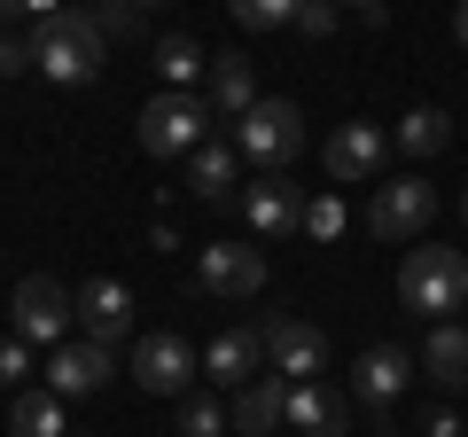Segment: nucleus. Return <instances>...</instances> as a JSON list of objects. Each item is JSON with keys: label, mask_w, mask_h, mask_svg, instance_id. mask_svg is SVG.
Listing matches in <instances>:
<instances>
[{"label": "nucleus", "mask_w": 468, "mask_h": 437, "mask_svg": "<svg viewBox=\"0 0 468 437\" xmlns=\"http://www.w3.org/2000/svg\"><path fill=\"white\" fill-rule=\"evenodd\" d=\"M24 375H32V344L8 328V336H0V390H24Z\"/></svg>", "instance_id": "bb28decb"}, {"label": "nucleus", "mask_w": 468, "mask_h": 437, "mask_svg": "<svg viewBox=\"0 0 468 437\" xmlns=\"http://www.w3.org/2000/svg\"><path fill=\"white\" fill-rule=\"evenodd\" d=\"M258 328H266V368H273V375L313 383V375L328 368V336H320L304 313H273V320H258Z\"/></svg>", "instance_id": "9d476101"}, {"label": "nucleus", "mask_w": 468, "mask_h": 437, "mask_svg": "<svg viewBox=\"0 0 468 437\" xmlns=\"http://www.w3.org/2000/svg\"><path fill=\"white\" fill-rule=\"evenodd\" d=\"M227 8H234V24H242V32H282V24H297L304 0H227Z\"/></svg>", "instance_id": "b1692460"}, {"label": "nucleus", "mask_w": 468, "mask_h": 437, "mask_svg": "<svg viewBox=\"0 0 468 437\" xmlns=\"http://www.w3.org/2000/svg\"><path fill=\"white\" fill-rule=\"evenodd\" d=\"M141 328V304H133V289L117 282V273H94V282H79V336H94V344H125Z\"/></svg>", "instance_id": "1a4fd4ad"}, {"label": "nucleus", "mask_w": 468, "mask_h": 437, "mask_svg": "<svg viewBox=\"0 0 468 437\" xmlns=\"http://www.w3.org/2000/svg\"><path fill=\"white\" fill-rule=\"evenodd\" d=\"M196 289H203V297H227V304L266 297V250H250V242H203Z\"/></svg>", "instance_id": "0eeeda50"}, {"label": "nucleus", "mask_w": 468, "mask_h": 437, "mask_svg": "<svg viewBox=\"0 0 468 437\" xmlns=\"http://www.w3.org/2000/svg\"><path fill=\"white\" fill-rule=\"evenodd\" d=\"M421 375L437 390H468V328L461 320H437L430 344H421Z\"/></svg>", "instance_id": "412c9836"}, {"label": "nucleus", "mask_w": 468, "mask_h": 437, "mask_svg": "<svg viewBox=\"0 0 468 437\" xmlns=\"http://www.w3.org/2000/svg\"><path fill=\"white\" fill-rule=\"evenodd\" d=\"M70 437H79V430H70Z\"/></svg>", "instance_id": "4c0bfd02"}, {"label": "nucleus", "mask_w": 468, "mask_h": 437, "mask_svg": "<svg viewBox=\"0 0 468 437\" xmlns=\"http://www.w3.org/2000/svg\"><path fill=\"white\" fill-rule=\"evenodd\" d=\"M344 227H351V218H344V196H335V187L304 196V235H313V242H335Z\"/></svg>", "instance_id": "393cba45"}, {"label": "nucleus", "mask_w": 468, "mask_h": 437, "mask_svg": "<svg viewBox=\"0 0 468 437\" xmlns=\"http://www.w3.org/2000/svg\"><path fill=\"white\" fill-rule=\"evenodd\" d=\"M242 218H250V235L282 242V235H304V187L289 172H266V180L242 187Z\"/></svg>", "instance_id": "9b49d317"}, {"label": "nucleus", "mask_w": 468, "mask_h": 437, "mask_svg": "<svg viewBox=\"0 0 468 437\" xmlns=\"http://www.w3.org/2000/svg\"><path fill=\"white\" fill-rule=\"evenodd\" d=\"M203 375L227 390H242L250 375H266V328L258 320H242V328H227V336H211V352H203Z\"/></svg>", "instance_id": "dca6fc26"}, {"label": "nucleus", "mask_w": 468, "mask_h": 437, "mask_svg": "<svg viewBox=\"0 0 468 437\" xmlns=\"http://www.w3.org/2000/svg\"><path fill=\"white\" fill-rule=\"evenodd\" d=\"M304 110L297 101H282V94H266V101H250V110H242V118H234V149L250 156L258 172H289L304 156Z\"/></svg>", "instance_id": "20e7f679"}, {"label": "nucleus", "mask_w": 468, "mask_h": 437, "mask_svg": "<svg viewBox=\"0 0 468 437\" xmlns=\"http://www.w3.org/2000/svg\"><path fill=\"white\" fill-rule=\"evenodd\" d=\"M390 141H399L406 156H445V149H452V110H437V101H414V110L390 125Z\"/></svg>", "instance_id": "4be33fe9"}, {"label": "nucleus", "mask_w": 468, "mask_h": 437, "mask_svg": "<svg viewBox=\"0 0 468 437\" xmlns=\"http://www.w3.org/2000/svg\"><path fill=\"white\" fill-rule=\"evenodd\" d=\"M452 39H461V48H468V0H461V8H452Z\"/></svg>", "instance_id": "473e14b6"}, {"label": "nucleus", "mask_w": 468, "mask_h": 437, "mask_svg": "<svg viewBox=\"0 0 468 437\" xmlns=\"http://www.w3.org/2000/svg\"><path fill=\"white\" fill-rule=\"evenodd\" d=\"M399 304H406V313H421V320H452L468 304V258L452 250V242H421V250H406Z\"/></svg>", "instance_id": "f03ea898"}, {"label": "nucleus", "mask_w": 468, "mask_h": 437, "mask_svg": "<svg viewBox=\"0 0 468 437\" xmlns=\"http://www.w3.org/2000/svg\"><path fill=\"white\" fill-rule=\"evenodd\" d=\"M110 375H117V352H110V344H94V336L55 344V359H48V390H55L63 406H70V399H94Z\"/></svg>", "instance_id": "ddd939ff"}, {"label": "nucleus", "mask_w": 468, "mask_h": 437, "mask_svg": "<svg viewBox=\"0 0 468 437\" xmlns=\"http://www.w3.org/2000/svg\"><path fill=\"white\" fill-rule=\"evenodd\" d=\"M227 421H234V437H273V430H289V375H250V383L234 390Z\"/></svg>", "instance_id": "2eb2a0df"}, {"label": "nucleus", "mask_w": 468, "mask_h": 437, "mask_svg": "<svg viewBox=\"0 0 468 437\" xmlns=\"http://www.w3.org/2000/svg\"><path fill=\"white\" fill-rule=\"evenodd\" d=\"M234 141H203L196 156H187V196L196 203H242V180H234Z\"/></svg>", "instance_id": "f3484780"}, {"label": "nucleus", "mask_w": 468, "mask_h": 437, "mask_svg": "<svg viewBox=\"0 0 468 437\" xmlns=\"http://www.w3.org/2000/svg\"><path fill=\"white\" fill-rule=\"evenodd\" d=\"M406 383H414V359H406L399 344H367V352L351 359V399L375 406V414H390V406L406 399Z\"/></svg>", "instance_id": "4468645a"}, {"label": "nucleus", "mask_w": 468, "mask_h": 437, "mask_svg": "<svg viewBox=\"0 0 468 437\" xmlns=\"http://www.w3.org/2000/svg\"><path fill=\"white\" fill-rule=\"evenodd\" d=\"M133 8H165V0H133Z\"/></svg>", "instance_id": "f704fd0d"}, {"label": "nucleus", "mask_w": 468, "mask_h": 437, "mask_svg": "<svg viewBox=\"0 0 468 437\" xmlns=\"http://www.w3.org/2000/svg\"><path fill=\"white\" fill-rule=\"evenodd\" d=\"M24 70H32V39L0 32V79H24Z\"/></svg>", "instance_id": "c756f323"}, {"label": "nucleus", "mask_w": 468, "mask_h": 437, "mask_svg": "<svg viewBox=\"0 0 468 437\" xmlns=\"http://www.w3.org/2000/svg\"><path fill=\"white\" fill-rule=\"evenodd\" d=\"M351 8H359V24H367V32H383V24H390V0H351Z\"/></svg>", "instance_id": "2f4dec72"}, {"label": "nucleus", "mask_w": 468, "mask_h": 437, "mask_svg": "<svg viewBox=\"0 0 468 437\" xmlns=\"http://www.w3.org/2000/svg\"><path fill=\"white\" fill-rule=\"evenodd\" d=\"M421 437H468V421H461V414H452V406H437V414H430V421H421Z\"/></svg>", "instance_id": "7c9ffc66"}, {"label": "nucleus", "mask_w": 468, "mask_h": 437, "mask_svg": "<svg viewBox=\"0 0 468 437\" xmlns=\"http://www.w3.org/2000/svg\"><path fill=\"white\" fill-rule=\"evenodd\" d=\"M94 24L110 39H141V8H133V0H94Z\"/></svg>", "instance_id": "cd10ccee"}, {"label": "nucleus", "mask_w": 468, "mask_h": 437, "mask_svg": "<svg viewBox=\"0 0 468 437\" xmlns=\"http://www.w3.org/2000/svg\"><path fill=\"white\" fill-rule=\"evenodd\" d=\"M203 101H211V118H242V110H250L258 101V79H250V55H211V79H203Z\"/></svg>", "instance_id": "a211bd4d"}, {"label": "nucleus", "mask_w": 468, "mask_h": 437, "mask_svg": "<svg viewBox=\"0 0 468 437\" xmlns=\"http://www.w3.org/2000/svg\"><path fill=\"white\" fill-rule=\"evenodd\" d=\"M8 437H70L63 399H55V390H16V399H8Z\"/></svg>", "instance_id": "5701e85b"}, {"label": "nucleus", "mask_w": 468, "mask_h": 437, "mask_svg": "<svg viewBox=\"0 0 468 437\" xmlns=\"http://www.w3.org/2000/svg\"><path fill=\"white\" fill-rule=\"evenodd\" d=\"M196 375H203V359H196V344H187V336H172V328L133 336V383L149 390V399H187Z\"/></svg>", "instance_id": "423d86ee"}, {"label": "nucleus", "mask_w": 468, "mask_h": 437, "mask_svg": "<svg viewBox=\"0 0 468 437\" xmlns=\"http://www.w3.org/2000/svg\"><path fill=\"white\" fill-rule=\"evenodd\" d=\"M461 218H468V187H461Z\"/></svg>", "instance_id": "c9c22d12"}, {"label": "nucleus", "mask_w": 468, "mask_h": 437, "mask_svg": "<svg viewBox=\"0 0 468 437\" xmlns=\"http://www.w3.org/2000/svg\"><path fill=\"white\" fill-rule=\"evenodd\" d=\"M383 437H390V430H383Z\"/></svg>", "instance_id": "58836bf2"}, {"label": "nucleus", "mask_w": 468, "mask_h": 437, "mask_svg": "<svg viewBox=\"0 0 468 437\" xmlns=\"http://www.w3.org/2000/svg\"><path fill=\"white\" fill-rule=\"evenodd\" d=\"M289 32H304V39H335V0H304Z\"/></svg>", "instance_id": "c85d7f7f"}, {"label": "nucleus", "mask_w": 468, "mask_h": 437, "mask_svg": "<svg viewBox=\"0 0 468 437\" xmlns=\"http://www.w3.org/2000/svg\"><path fill=\"white\" fill-rule=\"evenodd\" d=\"M16 336L24 344H63L70 336V320H79V297H70L55 273H32V282H16Z\"/></svg>", "instance_id": "6e6552de"}, {"label": "nucleus", "mask_w": 468, "mask_h": 437, "mask_svg": "<svg viewBox=\"0 0 468 437\" xmlns=\"http://www.w3.org/2000/svg\"><path fill=\"white\" fill-rule=\"evenodd\" d=\"M461 313H468V304H461Z\"/></svg>", "instance_id": "e433bc0d"}, {"label": "nucleus", "mask_w": 468, "mask_h": 437, "mask_svg": "<svg viewBox=\"0 0 468 437\" xmlns=\"http://www.w3.org/2000/svg\"><path fill=\"white\" fill-rule=\"evenodd\" d=\"M218 430H234L227 406L203 399V390H187V399H180V437H218Z\"/></svg>", "instance_id": "a878e982"}, {"label": "nucleus", "mask_w": 468, "mask_h": 437, "mask_svg": "<svg viewBox=\"0 0 468 437\" xmlns=\"http://www.w3.org/2000/svg\"><path fill=\"white\" fill-rule=\"evenodd\" d=\"M156 79H165V94H203V79H211V55H203V39L165 32V39H156Z\"/></svg>", "instance_id": "aec40b11"}, {"label": "nucleus", "mask_w": 468, "mask_h": 437, "mask_svg": "<svg viewBox=\"0 0 468 437\" xmlns=\"http://www.w3.org/2000/svg\"><path fill=\"white\" fill-rule=\"evenodd\" d=\"M289 430L297 437H344V390H328L313 375V383H289Z\"/></svg>", "instance_id": "6ab92c4d"}, {"label": "nucleus", "mask_w": 468, "mask_h": 437, "mask_svg": "<svg viewBox=\"0 0 468 437\" xmlns=\"http://www.w3.org/2000/svg\"><path fill=\"white\" fill-rule=\"evenodd\" d=\"M211 101L203 94H149L141 101V118H133V133H141V156H156V165H172V156H196L203 141H211Z\"/></svg>", "instance_id": "7ed1b4c3"}, {"label": "nucleus", "mask_w": 468, "mask_h": 437, "mask_svg": "<svg viewBox=\"0 0 468 437\" xmlns=\"http://www.w3.org/2000/svg\"><path fill=\"white\" fill-rule=\"evenodd\" d=\"M430 218H437V187L421 180V172H399L390 187L367 196V235L375 242H414Z\"/></svg>", "instance_id": "39448f33"}, {"label": "nucleus", "mask_w": 468, "mask_h": 437, "mask_svg": "<svg viewBox=\"0 0 468 437\" xmlns=\"http://www.w3.org/2000/svg\"><path fill=\"white\" fill-rule=\"evenodd\" d=\"M8 16H32V0H0V24H8Z\"/></svg>", "instance_id": "72a5a7b5"}, {"label": "nucleus", "mask_w": 468, "mask_h": 437, "mask_svg": "<svg viewBox=\"0 0 468 437\" xmlns=\"http://www.w3.org/2000/svg\"><path fill=\"white\" fill-rule=\"evenodd\" d=\"M328 180L335 187H359V180H375V172H383V156H390V141H383V125L375 118H351V125H335L328 133Z\"/></svg>", "instance_id": "f8f14e48"}, {"label": "nucleus", "mask_w": 468, "mask_h": 437, "mask_svg": "<svg viewBox=\"0 0 468 437\" xmlns=\"http://www.w3.org/2000/svg\"><path fill=\"white\" fill-rule=\"evenodd\" d=\"M110 63V32L94 24V8H63V16L32 24V70L55 86H94Z\"/></svg>", "instance_id": "f257e3e1"}]
</instances>
